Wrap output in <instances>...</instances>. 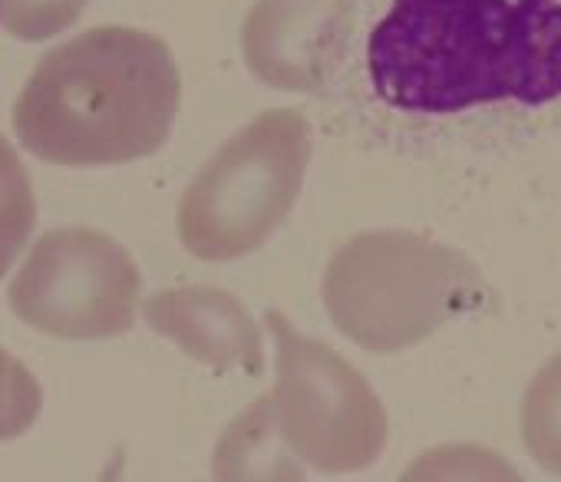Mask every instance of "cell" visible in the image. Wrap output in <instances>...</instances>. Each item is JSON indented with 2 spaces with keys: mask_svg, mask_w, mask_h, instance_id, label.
Instances as JSON below:
<instances>
[{
  "mask_svg": "<svg viewBox=\"0 0 561 482\" xmlns=\"http://www.w3.org/2000/svg\"><path fill=\"white\" fill-rule=\"evenodd\" d=\"M179 100V67L159 37L93 27L37 64L14 103V133L44 162L119 165L169 139Z\"/></svg>",
  "mask_w": 561,
  "mask_h": 482,
  "instance_id": "obj_1",
  "label": "cell"
},
{
  "mask_svg": "<svg viewBox=\"0 0 561 482\" xmlns=\"http://www.w3.org/2000/svg\"><path fill=\"white\" fill-rule=\"evenodd\" d=\"M508 31V0H393L370 34V83L403 113L449 116L502 103Z\"/></svg>",
  "mask_w": 561,
  "mask_h": 482,
  "instance_id": "obj_2",
  "label": "cell"
},
{
  "mask_svg": "<svg viewBox=\"0 0 561 482\" xmlns=\"http://www.w3.org/2000/svg\"><path fill=\"white\" fill-rule=\"evenodd\" d=\"M485 295L476 265L407 231L364 234L328 272V308L367 351H403Z\"/></svg>",
  "mask_w": 561,
  "mask_h": 482,
  "instance_id": "obj_3",
  "label": "cell"
},
{
  "mask_svg": "<svg viewBox=\"0 0 561 482\" xmlns=\"http://www.w3.org/2000/svg\"><path fill=\"white\" fill-rule=\"evenodd\" d=\"M311 159L308 123L295 110L257 116L225 142L185 188L179 238L205 262L254 252L298 202Z\"/></svg>",
  "mask_w": 561,
  "mask_h": 482,
  "instance_id": "obj_4",
  "label": "cell"
},
{
  "mask_svg": "<svg viewBox=\"0 0 561 482\" xmlns=\"http://www.w3.org/2000/svg\"><path fill=\"white\" fill-rule=\"evenodd\" d=\"M267 324L280 354L274 426L328 472L370 466L387 443V416L370 383L331 347L291 331L277 311L267 314Z\"/></svg>",
  "mask_w": 561,
  "mask_h": 482,
  "instance_id": "obj_5",
  "label": "cell"
},
{
  "mask_svg": "<svg viewBox=\"0 0 561 482\" xmlns=\"http://www.w3.org/2000/svg\"><path fill=\"white\" fill-rule=\"evenodd\" d=\"M139 272L100 231L64 228L37 241L24 262L11 305L18 318L64 341H100L129 331Z\"/></svg>",
  "mask_w": 561,
  "mask_h": 482,
  "instance_id": "obj_6",
  "label": "cell"
},
{
  "mask_svg": "<svg viewBox=\"0 0 561 482\" xmlns=\"http://www.w3.org/2000/svg\"><path fill=\"white\" fill-rule=\"evenodd\" d=\"M149 324L172 337L185 354L208 367H244L261 374V337L231 295L208 288H185L156 295L146 305Z\"/></svg>",
  "mask_w": 561,
  "mask_h": 482,
  "instance_id": "obj_7",
  "label": "cell"
},
{
  "mask_svg": "<svg viewBox=\"0 0 561 482\" xmlns=\"http://www.w3.org/2000/svg\"><path fill=\"white\" fill-rule=\"evenodd\" d=\"M508 100L545 106L561 100V0H518L512 4Z\"/></svg>",
  "mask_w": 561,
  "mask_h": 482,
  "instance_id": "obj_8",
  "label": "cell"
},
{
  "mask_svg": "<svg viewBox=\"0 0 561 482\" xmlns=\"http://www.w3.org/2000/svg\"><path fill=\"white\" fill-rule=\"evenodd\" d=\"M522 439L541 469L561 475V354L551 357L525 390Z\"/></svg>",
  "mask_w": 561,
  "mask_h": 482,
  "instance_id": "obj_9",
  "label": "cell"
},
{
  "mask_svg": "<svg viewBox=\"0 0 561 482\" xmlns=\"http://www.w3.org/2000/svg\"><path fill=\"white\" fill-rule=\"evenodd\" d=\"M37 221L34 188L18 152L0 139V278L24 252Z\"/></svg>",
  "mask_w": 561,
  "mask_h": 482,
  "instance_id": "obj_10",
  "label": "cell"
},
{
  "mask_svg": "<svg viewBox=\"0 0 561 482\" xmlns=\"http://www.w3.org/2000/svg\"><path fill=\"white\" fill-rule=\"evenodd\" d=\"M87 4L90 0H0L8 31L27 41H44L70 27Z\"/></svg>",
  "mask_w": 561,
  "mask_h": 482,
  "instance_id": "obj_11",
  "label": "cell"
},
{
  "mask_svg": "<svg viewBox=\"0 0 561 482\" xmlns=\"http://www.w3.org/2000/svg\"><path fill=\"white\" fill-rule=\"evenodd\" d=\"M41 410V393L34 377L11 357L0 351V416L11 420L18 433H24Z\"/></svg>",
  "mask_w": 561,
  "mask_h": 482,
  "instance_id": "obj_12",
  "label": "cell"
}]
</instances>
